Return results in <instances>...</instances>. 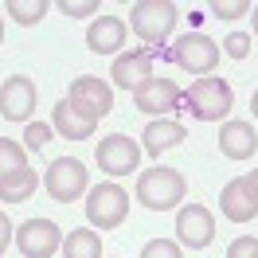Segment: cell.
Listing matches in <instances>:
<instances>
[{
	"label": "cell",
	"instance_id": "cell-1",
	"mask_svg": "<svg viewBox=\"0 0 258 258\" xmlns=\"http://www.w3.org/2000/svg\"><path fill=\"white\" fill-rule=\"evenodd\" d=\"M235 106V90L231 82H223L219 75H208V79H196L188 90H184V110L192 113L196 121H223Z\"/></svg>",
	"mask_w": 258,
	"mask_h": 258
},
{
	"label": "cell",
	"instance_id": "cell-23",
	"mask_svg": "<svg viewBox=\"0 0 258 258\" xmlns=\"http://www.w3.org/2000/svg\"><path fill=\"white\" fill-rule=\"evenodd\" d=\"M250 8H254L250 0H211V12L219 20H239L242 12H250Z\"/></svg>",
	"mask_w": 258,
	"mask_h": 258
},
{
	"label": "cell",
	"instance_id": "cell-30",
	"mask_svg": "<svg viewBox=\"0 0 258 258\" xmlns=\"http://www.w3.org/2000/svg\"><path fill=\"white\" fill-rule=\"evenodd\" d=\"M246 184H250V188H254V196H258V168H254V172H246Z\"/></svg>",
	"mask_w": 258,
	"mask_h": 258
},
{
	"label": "cell",
	"instance_id": "cell-21",
	"mask_svg": "<svg viewBox=\"0 0 258 258\" xmlns=\"http://www.w3.org/2000/svg\"><path fill=\"white\" fill-rule=\"evenodd\" d=\"M4 12L16 20V24L32 28V24H39V20L51 12V4H47V0H8V4H4Z\"/></svg>",
	"mask_w": 258,
	"mask_h": 258
},
{
	"label": "cell",
	"instance_id": "cell-14",
	"mask_svg": "<svg viewBox=\"0 0 258 258\" xmlns=\"http://www.w3.org/2000/svg\"><path fill=\"white\" fill-rule=\"evenodd\" d=\"M219 208H223V219H231V223H250V219L258 215V196H254V188L246 184V176L231 180V184L223 188Z\"/></svg>",
	"mask_w": 258,
	"mask_h": 258
},
{
	"label": "cell",
	"instance_id": "cell-18",
	"mask_svg": "<svg viewBox=\"0 0 258 258\" xmlns=\"http://www.w3.org/2000/svg\"><path fill=\"white\" fill-rule=\"evenodd\" d=\"M51 129H55L59 137H67V141H86L98 125H94V121H86L82 113H75V110H71V102L63 98V102L51 110Z\"/></svg>",
	"mask_w": 258,
	"mask_h": 258
},
{
	"label": "cell",
	"instance_id": "cell-12",
	"mask_svg": "<svg viewBox=\"0 0 258 258\" xmlns=\"http://www.w3.org/2000/svg\"><path fill=\"white\" fill-rule=\"evenodd\" d=\"M176 235L184 246H192V250H204L211 239H215V219H211V211L204 204H188V208H180L176 215Z\"/></svg>",
	"mask_w": 258,
	"mask_h": 258
},
{
	"label": "cell",
	"instance_id": "cell-2",
	"mask_svg": "<svg viewBox=\"0 0 258 258\" xmlns=\"http://www.w3.org/2000/svg\"><path fill=\"white\" fill-rule=\"evenodd\" d=\"M176 20H180V8L172 0H137L129 8V28H133L137 39H145L149 47L164 43L172 35V28H176Z\"/></svg>",
	"mask_w": 258,
	"mask_h": 258
},
{
	"label": "cell",
	"instance_id": "cell-16",
	"mask_svg": "<svg viewBox=\"0 0 258 258\" xmlns=\"http://www.w3.org/2000/svg\"><path fill=\"white\" fill-rule=\"evenodd\" d=\"M125 43V20L121 16H98L90 28H86V47L94 55H113Z\"/></svg>",
	"mask_w": 258,
	"mask_h": 258
},
{
	"label": "cell",
	"instance_id": "cell-31",
	"mask_svg": "<svg viewBox=\"0 0 258 258\" xmlns=\"http://www.w3.org/2000/svg\"><path fill=\"white\" fill-rule=\"evenodd\" d=\"M250 110H254V121H258V90L250 94Z\"/></svg>",
	"mask_w": 258,
	"mask_h": 258
},
{
	"label": "cell",
	"instance_id": "cell-28",
	"mask_svg": "<svg viewBox=\"0 0 258 258\" xmlns=\"http://www.w3.org/2000/svg\"><path fill=\"white\" fill-rule=\"evenodd\" d=\"M223 51L231 55V59H246V51H250V35H242V32L227 35V39H223Z\"/></svg>",
	"mask_w": 258,
	"mask_h": 258
},
{
	"label": "cell",
	"instance_id": "cell-11",
	"mask_svg": "<svg viewBox=\"0 0 258 258\" xmlns=\"http://www.w3.org/2000/svg\"><path fill=\"white\" fill-rule=\"evenodd\" d=\"M35 110V82L28 75H12L0 86V117L4 121H28Z\"/></svg>",
	"mask_w": 258,
	"mask_h": 258
},
{
	"label": "cell",
	"instance_id": "cell-9",
	"mask_svg": "<svg viewBox=\"0 0 258 258\" xmlns=\"http://www.w3.org/2000/svg\"><path fill=\"white\" fill-rule=\"evenodd\" d=\"M141 153H145V149L137 145L133 137L113 133V137H102V141H98L94 157H98V168H102V172H110V176H129V172H137Z\"/></svg>",
	"mask_w": 258,
	"mask_h": 258
},
{
	"label": "cell",
	"instance_id": "cell-3",
	"mask_svg": "<svg viewBox=\"0 0 258 258\" xmlns=\"http://www.w3.org/2000/svg\"><path fill=\"white\" fill-rule=\"evenodd\" d=\"M188 196V184L180 176L176 168H145L141 176H137V200L145 204L149 211H172Z\"/></svg>",
	"mask_w": 258,
	"mask_h": 258
},
{
	"label": "cell",
	"instance_id": "cell-5",
	"mask_svg": "<svg viewBox=\"0 0 258 258\" xmlns=\"http://www.w3.org/2000/svg\"><path fill=\"white\" fill-rule=\"evenodd\" d=\"M125 215H129V192L125 188H117V184L90 188V196H86V219H90V227L113 231V227L125 223Z\"/></svg>",
	"mask_w": 258,
	"mask_h": 258
},
{
	"label": "cell",
	"instance_id": "cell-22",
	"mask_svg": "<svg viewBox=\"0 0 258 258\" xmlns=\"http://www.w3.org/2000/svg\"><path fill=\"white\" fill-rule=\"evenodd\" d=\"M28 168V157H24V145L12 141V137H0V180Z\"/></svg>",
	"mask_w": 258,
	"mask_h": 258
},
{
	"label": "cell",
	"instance_id": "cell-29",
	"mask_svg": "<svg viewBox=\"0 0 258 258\" xmlns=\"http://www.w3.org/2000/svg\"><path fill=\"white\" fill-rule=\"evenodd\" d=\"M12 235H16V227L8 223V215L0 211V258H4V250H8V242H12Z\"/></svg>",
	"mask_w": 258,
	"mask_h": 258
},
{
	"label": "cell",
	"instance_id": "cell-15",
	"mask_svg": "<svg viewBox=\"0 0 258 258\" xmlns=\"http://www.w3.org/2000/svg\"><path fill=\"white\" fill-rule=\"evenodd\" d=\"M258 149V129L250 121H223L219 129V153L227 161H250Z\"/></svg>",
	"mask_w": 258,
	"mask_h": 258
},
{
	"label": "cell",
	"instance_id": "cell-13",
	"mask_svg": "<svg viewBox=\"0 0 258 258\" xmlns=\"http://www.w3.org/2000/svg\"><path fill=\"white\" fill-rule=\"evenodd\" d=\"M110 75H113V86H121V90H141V86L153 79V51L141 47V51H129V55H117Z\"/></svg>",
	"mask_w": 258,
	"mask_h": 258
},
{
	"label": "cell",
	"instance_id": "cell-19",
	"mask_svg": "<svg viewBox=\"0 0 258 258\" xmlns=\"http://www.w3.org/2000/svg\"><path fill=\"white\" fill-rule=\"evenodd\" d=\"M63 258H102V239L90 227H75L63 239Z\"/></svg>",
	"mask_w": 258,
	"mask_h": 258
},
{
	"label": "cell",
	"instance_id": "cell-6",
	"mask_svg": "<svg viewBox=\"0 0 258 258\" xmlns=\"http://www.w3.org/2000/svg\"><path fill=\"white\" fill-rule=\"evenodd\" d=\"M67 102H71V110L82 113L86 121H102L106 113L113 110V86L110 82L94 79V75H79V79L71 82V94H67Z\"/></svg>",
	"mask_w": 258,
	"mask_h": 258
},
{
	"label": "cell",
	"instance_id": "cell-26",
	"mask_svg": "<svg viewBox=\"0 0 258 258\" xmlns=\"http://www.w3.org/2000/svg\"><path fill=\"white\" fill-rule=\"evenodd\" d=\"M227 258H258V239L254 235H239L227 246Z\"/></svg>",
	"mask_w": 258,
	"mask_h": 258
},
{
	"label": "cell",
	"instance_id": "cell-27",
	"mask_svg": "<svg viewBox=\"0 0 258 258\" xmlns=\"http://www.w3.org/2000/svg\"><path fill=\"white\" fill-rule=\"evenodd\" d=\"M51 141V125H43V121H35V125L24 129V145L28 149H43Z\"/></svg>",
	"mask_w": 258,
	"mask_h": 258
},
{
	"label": "cell",
	"instance_id": "cell-8",
	"mask_svg": "<svg viewBox=\"0 0 258 258\" xmlns=\"http://www.w3.org/2000/svg\"><path fill=\"white\" fill-rule=\"evenodd\" d=\"M16 246L24 258H51L63 250V231L51 219H24L16 227Z\"/></svg>",
	"mask_w": 258,
	"mask_h": 258
},
{
	"label": "cell",
	"instance_id": "cell-24",
	"mask_svg": "<svg viewBox=\"0 0 258 258\" xmlns=\"http://www.w3.org/2000/svg\"><path fill=\"white\" fill-rule=\"evenodd\" d=\"M55 8L71 20H82V16H90V12H98V0H59Z\"/></svg>",
	"mask_w": 258,
	"mask_h": 258
},
{
	"label": "cell",
	"instance_id": "cell-17",
	"mask_svg": "<svg viewBox=\"0 0 258 258\" xmlns=\"http://www.w3.org/2000/svg\"><path fill=\"white\" fill-rule=\"evenodd\" d=\"M141 137H145V141H141V149H145L149 157H161V153H168V149L184 145L188 129L180 125V121H168V117H161V121H149Z\"/></svg>",
	"mask_w": 258,
	"mask_h": 258
},
{
	"label": "cell",
	"instance_id": "cell-4",
	"mask_svg": "<svg viewBox=\"0 0 258 258\" xmlns=\"http://www.w3.org/2000/svg\"><path fill=\"white\" fill-rule=\"evenodd\" d=\"M219 55H223L219 43L204 32H188L184 39L172 43V63H176L180 71H188V75H200V79H208L211 71L219 67Z\"/></svg>",
	"mask_w": 258,
	"mask_h": 258
},
{
	"label": "cell",
	"instance_id": "cell-33",
	"mask_svg": "<svg viewBox=\"0 0 258 258\" xmlns=\"http://www.w3.org/2000/svg\"><path fill=\"white\" fill-rule=\"evenodd\" d=\"M0 43H4V20H0Z\"/></svg>",
	"mask_w": 258,
	"mask_h": 258
},
{
	"label": "cell",
	"instance_id": "cell-20",
	"mask_svg": "<svg viewBox=\"0 0 258 258\" xmlns=\"http://www.w3.org/2000/svg\"><path fill=\"white\" fill-rule=\"evenodd\" d=\"M35 168H20V172H12V176L0 180V200L4 204H24V200H32L35 196Z\"/></svg>",
	"mask_w": 258,
	"mask_h": 258
},
{
	"label": "cell",
	"instance_id": "cell-7",
	"mask_svg": "<svg viewBox=\"0 0 258 258\" xmlns=\"http://www.w3.org/2000/svg\"><path fill=\"white\" fill-rule=\"evenodd\" d=\"M43 188L55 204H71V200H79L86 192V168L82 161L75 157H59V161L47 164V172H43Z\"/></svg>",
	"mask_w": 258,
	"mask_h": 258
},
{
	"label": "cell",
	"instance_id": "cell-10",
	"mask_svg": "<svg viewBox=\"0 0 258 258\" xmlns=\"http://www.w3.org/2000/svg\"><path fill=\"white\" fill-rule=\"evenodd\" d=\"M180 102H184V90L172 79H161V75H153L141 90H133V106L141 113H172L180 110Z\"/></svg>",
	"mask_w": 258,
	"mask_h": 258
},
{
	"label": "cell",
	"instance_id": "cell-25",
	"mask_svg": "<svg viewBox=\"0 0 258 258\" xmlns=\"http://www.w3.org/2000/svg\"><path fill=\"white\" fill-rule=\"evenodd\" d=\"M141 258H180V246L168 239H153L141 246Z\"/></svg>",
	"mask_w": 258,
	"mask_h": 258
},
{
	"label": "cell",
	"instance_id": "cell-32",
	"mask_svg": "<svg viewBox=\"0 0 258 258\" xmlns=\"http://www.w3.org/2000/svg\"><path fill=\"white\" fill-rule=\"evenodd\" d=\"M250 16H254V35H258V4L250 8Z\"/></svg>",
	"mask_w": 258,
	"mask_h": 258
}]
</instances>
